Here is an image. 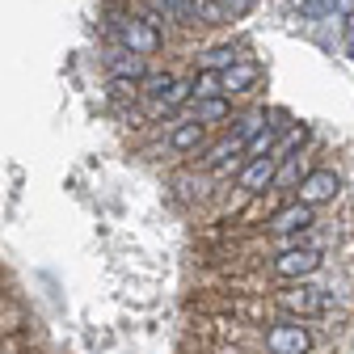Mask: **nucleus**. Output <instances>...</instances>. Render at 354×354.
Returning <instances> with one entry per match:
<instances>
[{"mask_svg": "<svg viewBox=\"0 0 354 354\" xmlns=\"http://www.w3.org/2000/svg\"><path fill=\"white\" fill-rule=\"evenodd\" d=\"M110 38L118 42V47L136 51V55H156L160 42H165V30H156L140 13H114L110 17Z\"/></svg>", "mask_w": 354, "mask_h": 354, "instance_id": "obj_1", "label": "nucleus"}, {"mask_svg": "<svg viewBox=\"0 0 354 354\" xmlns=\"http://www.w3.org/2000/svg\"><path fill=\"white\" fill-rule=\"evenodd\" d=\"M266 350L270 354H308L313 350V333H308L299 321H283L266 333Z\"/></svg>", "mask_w": 354, "mask_h": 354, "instance_id": "obj_2", "label": "nucleus"}, {"mask_svg": "<svg viewBox=\"0 0 354 354\" xmlns=\"http://www.w3.org/2000/svg\"><path fill=\"white\" fill-rule=\"evenodd\" d=\"M337 190H342V177L333 169H313V173H304V182H299V203L317 207V203H329Z\"/></svg>", "mask_w": 354, "mask_h": 354, "instance_id": "obj_3", "label": "nucleus"}, {"mask_svg": "<svg viewBox=\"0 0 354 354\" xmlns=\"http://www.w3.org/2000/svg\"><path fill=\"white\" fill-rule=\"evenodd\" d=\"M279 304L295 317H317V313H325V291L313 287V283H295V287H287L279 295Z\"/></svg>", "mask_w": 354, "mask_h": 354, "instance_id": "obj_4", "label": "nucleus"}, {"mask_svg": "<svg viewBox=\"0 0 354 354\" xmlns=\"http://www.w3.org/2000/svg\"><path fill=\"white\" fill-rule=\"evenodd\" d=\"M274 177H279V156L266 152V156H257V160H245V169H241V190L261 194L266 186L274 182Z\"/></svg>", "mask_w": 354, "mask_h": 354, "instance_id": "obj_5", "label": "nucleus"}, {"mask_svg": "<svg viewBox=\"0 0 354 354\" xmlns=\"http://www.w3.org/2000/svg\"><path fill=\"white\" fill-rule=\"evenodd\" d=\"M274 270H279L283 279H308V274L321 270V253H317V249H287V253L274 261Z\"/></svg>", "mask_w": 354, "mask_h": 354, "instance_id": "obj_6", "label": "nucleus"}, {"mask_svg": "<svg viewBox=\"0 0 354 354\" xmlns=\"http://www.w3.org/2000/svg\"><path fill=\"white\" fill-rule=\"evenodd\" d=\"M308 228H313V207L308 203H291V207L274 211V219H270V232H279V236H299Z\"/></svg>", "mask_w": 354, "mask_h": 354, "instance_id": "obj_7", "label": "nucleus"}, {"mask_svg": "<svg viewBox=\"0 0 354 354\" xmlns=\"http://www.w3.org/2000/svg\"><path fill=\"white\" fill-rule=\"evenodd\" d=\"M106 72L110 76H122V80H144L148 76V64H144V55H136V51H127V47H110V55H106Z\"/></svg>", "mask_w": 354, "mask_h": 354, "instance_id": "obj_8", "label": "nucleus"}, {"mask_svg": "<svg viewBox=\"0 0 354 354\" xmlns=\"http://www.w3.org/2000/svg\"><path fill=\"white\" fill-rule=\"evenodd\" d=\"M257 80H261V68H257V64H249V59H236L232 68L219 72V84H224V93H228V97L249 93V88H253Z\"/></svg>", "mask_w": 354, "mask_h": 354, "instance_id": "obj_9", "label": "nucleus"}, {"mask_svg": "<svg viewBox=\"0 0 354 354\" xmlns=\"http://www.w3.org/2000/svg\"><path fill=\"white\" fill-rule=\"evenodd\" d=\"M186 102H194V80H173L160 97H152V114H169V110L186 106Z\"/></svg>", "mask_w": 354, "mask_h": 354, "instance_id": "obj_10", "label": "nucleus"}, {"mask_svg": "<svg viewBox=\"0 0 354 354\" xmlns=\"http://www.w3.org/2000/svg\"><path fill=\"white\" fill-rule=\"evenodd\" d=\"M232 114V102L219 93V97H194V114L190 118H198V122H224Z\"/></svg>", "mask_w": 354, "mask_h": 354, "instance_id": "obj_11", "label": "nucleus"}, {"mask_svg": "<svg viewBox=\"0 0 354 354\" xmlns=\"http://www.w3.org/2000/svg\"><path fill=\"white\" fill-rule=\"evenodd\" d=\"M236 59H241L236 47H207V51L198 55V72H224V68H232Z\"/></svg>", "mask_w": 354, "mask_h": 354, "instance_id": "obj_12", "label": "nucleus"}, {"mask_svg": "<svg viewBox=\"0 0 354 354\" xmlns=\"http://www.w3.org/2000/svg\"><path fill=\"white\" fill-rule=\"evenodd\" d=\"M203 127H207V122H198V118H190V122H182V127H173V140H169V144H173L177 152L198 148V144H203Z\"/></svg>", "mask_w": 354, "mask_h": 354, "instance_id": "obj_13", "label": "nucleus"}, {"mask_svg": "<svg viewBox=\"0 0 354 354\" xmlns=\"http://www.w3.org/2000/svg\"><path fill=\"white\" fill-rule=\"evenodd\" d=\"M156 5L177 21V26H198V13H194V0H156Z\"/></svg>", "mask_w": 354, "mask_h": 354, "instance_id": "obj_14", "label": "nucleus"}, {"mask_svg": "<svg viewBox=\"0 0 354 354\" xmlns=\"http://www.w3.org/2000/svg\"><path fill=\"white\" fill-rule=\"evenodd\" d=\"M194 13H198V26H224L228 21V9L215 5V0H194Z\"/></svg>", "mask_w": 354, "mask_h": 354, "instance_id": "obj_15", "label": "nucleus"}, {"mask_svg": "<svg viewBox=\"0 0 354 354\" xmlns=\"http://www.w3.org/2000/svg\"><path fill=\"white\" fill-rule=\"evenodd\" d=\"M224 93V84H219V72H198L194 76V97H219ZM228 97V93H224Z\"/></svg>", "mask_w": 354, "mask_h": 354, "instance_id": "obj_16", "label": "nucleus"}, {"mask_svg": "<svg viewBox=\"0 0 354 354\" xmlns=\"http://www.w3.org/2000/svg\"><path fill=\"white\" fill-rule=\"evenodd\" d=\"M169 84H173V76H169V72H148V76L140 80V93H144V97H160Z\"/></svg>", "mask_w": 354, "mask_h": 354, "instance_id": "obj_17", "label": "nucleus"}, {"mask_svg": "<svg viewBox=\"0 0 354 354\" xmlns=\"http://www.w3.org/2000/svg\"><path fill=\"white\" fill-rule=\"evenodd\" d=\"M337 9V0H304L299 5V17H325V13H333Z\"/></svg>", "mask_w": 354, "mask_h": 354, "instance_id": "obj_18", "label": "nucleus"}, {"mask_svg": "<svg viewBox=\"0 0 354 354\" xmlns=\"http://www.w3.org/2000/svg\"><path fill=\"white\" fill-rule=\"evenodd\" d=\"M215 5H224V9H228V17H241V13H249V9H253V0H215Z\"/></svg>", "mask_w": 354, "mask_h": 354, "instance_id": "obj_19", "label": "nucleus"}, {"mask_svg": "<svg viewBox=\"0 0 354 354\" xmlns=\"http://www.w3.org/2000/svg\"><path fill=\"white\" fill-rule=\"evenodd\" d=\"M346 55H350V59H354V38H346Z\"/></svg>", "mask_w": 354, "mask_h": 354, "instance_id": "obj_20", "label": "nucleus"}]
</instances>
